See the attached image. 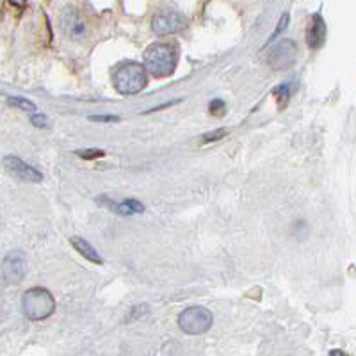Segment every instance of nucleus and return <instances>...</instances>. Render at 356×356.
<instances>
[{"label":"nucleus","mask_w":356,"mask_h":356,"mask_svg":"<svg viewBox=\"0 0 356 356\" xmlns=\"http://www.w3.org/2000/svg\"><path fill=\"white\" fill-rule=\"evenodd\" d=\"M212 314L205 307H189L178 316V326L187 335H203L211 330Z\"/></svg>","instance_id":"nucleus-4"},{"label":"nucleus","mask_w":356,"mask_h":356,"mask_svg":"<svg viewBox=\"0 0 356 356\" xmlns=\"http://www.w3.org/2000/svg\"><path fill=\"white\" fill-rule=\"evenodd\" d=\"M4 168L11 177H15L17 180H20V182L38 184L43 180V177H41V173L36 168H33L31 164L24 162L20 157H17V155H8V157L4 159Z\"/></svg>","instance_id":"nucleus-9"},{"label":"nucleus","mask_w":356,"mask_h":356,"mask_svg":"<svg viewBox=\"0 0 356 356\" xmlns=\"http://www.w3.org/2000/svg\"><path fill=\"white\" fill-rule=\"evenodd\" d=\"M70 243H72L73 248H75V250H77L79 253L84 257V259H88L89 262H95V264L104 262V260H102V257H100V253H98V251L95 250V248L91 246L88 241L82 239V237H72V239H70Z\"/></svg>","instance_id":"nucleus-11"},{"label":"nucleus","mask_w":356,"mask_h":356,"mask_svg":"<svg viewBox=\"0 0 356 356\" xmlns=\"http://www.w3.org/2000/svg\"><path fill=\"white\" fill-rule=\"evenodd\" d=\"M61 29L63 33L68 38H72V40H84L89 34V27L84 15H82L77 8H72V6L63 11Z\"/></svg>","instance_id":"nucleus-7"},{"label":"nucleus","mask_w":356,"mask_h":356,"mask_svg":"<svg viewBox=\"0 0 356 356\" xmlns=\"http://www.w3.org/2000/svg\"><path fill=\"white\" fill-rule=\"evenodd\" d=\"M324 40H326V24L319 15H316L312 18L310 27H308L307 43L310 49H319V47H323Z\"/></svg>","instance_id":"nucleus-10"},{"label":"nucleus","mask_w":356,"mask_h":356,"mask_svg":"<svg viewBox=\"0 0 356 356\" xmlns=\"http://www.w3.org/2000/svg\"><path fill=\"white\" fill-rule=\"evenodd\" d=\"M225 136H227V132H225V130H222V129H219L218 132L205 134V136H203V138H202V143H212V141H218V139L225 138Z\"/></svg>","instance_id":"nucleus-16"},{"label":"nucleus","mask_w":356,"mask_h":356,"mask_svg":"<svg viewBox=\"0 0 356 356\" xmlns=\"http://www.w3.org/2000/svg\"><path fill=\"white\" fill-rule=\"evenodd\" d=\"M276 98H278L280 104H285V102L289 100V86L284 84V86H280L278 89L275 91Z\"/></svg>","instance_id":"nucleus-17"},{"label":"nucleus","mask_w":356,"mask_h":356,"mask_svg":"<svg viewBox=\"0 0 356 356\" xmlns=\"http://www.w3.org/2000/svg\"><path fill=\"white\" fill-rule=\"evenodd\" d=\"M77 155H79V157L86 159V161H93V159L104 157V155H106V152L97 150V148H91V150H79Z\"/></svg>","instance_id":"nucleus-15"},{"label":"nucleus","mask_w":356,"mask_h":356,"mask_svg":"<svg viewBox=\"0 0 356 356\" xmlns=\"http://www.w3.org/2000/svg\"><path fill=\"white\" fill-rule=\"evenodd\" d=\"M298 59V44L292 40H280L267 54V65L276 72L292 68Z\"/></svg>","instance_id":"nucleus-5"},{"label":"nucleus","mask_w":356,"mask_h":356,"mask_svg":"<svg viewBox=\"0 0 356 356\" xmlns=\"http://www.w3.org/2000/svg\"><path fill=\"white\" fill-rule=\"evenodd\" d=\"M25 273H27V260H25L24 251H9L4 257V262H2V276H4L6 282L13 285L20 284L25 278Z\"/></svg>","instance_id":"nucleus-8"},{"label":"nucleus","mask_w":356,"mask_h":356,"mask_svg":"<svg viewBox=\"0 0 356 356\" xmlns=\"http://www.w3.org/2000/svg\"><path fill=\"white\" fill-rule=\"evenodd\" d=\"M109 207L120 216H132V214H141V212H145L143 203L139 202V200H134V198L123 200V202H120L118 205H113V203H111Z\"/></svg>","instance_id":"nucleus-12"},{"label":"nucleus","mask_w":356,"mask_h":356,"mask_svg":"<svg viewBox=\"0 0 356 356\" xmlns=\"http://www.w3.org/2000/svg\"><path fill=\"white\" fill-rule=\"evenodd\" d=\"M209 111H211L212 116L221 118L222 114H225V111H227V106H225V102L219 100V98H216V100L211 102V107H209Z\"/></svg>","instance_id":"nucleus-14"},{"label":"nucleus","mask_w":356,"mask_h":356,"mask_svg":"<svg viewBox=\"0 0 356 356\" xmlns=\"http://www.w3.org/2000/svg\"><path fill=\"white\" fill-rule=\"evenodd\" d=\"M9 106L17 107V109L22 111H36V106H34L33 102H29L27 98H20V97H9Z\"/></svg>","instance_id":"nucleus-13"},{"label":"nucleus","mask_w":356,"mask_h":356,"mask_svg":"<svg viewBox=\"0 0 356 356\" xmlns=\"http://www.w3.org/2000/svg\"><path fill=\"white\" fill-rule=\"evenodd\" d=\"M145 68L146 72L152 73L154 77H168L175 72L178 65V49L175 43L170 41H159V43L150 44L145 50Z\"/></svg>","instance_id":"nucleus-1"},{"label":"nucleus","mask_w":356,"mask_h":356,"mask_svg":"<svg viewBox=\"0 0 356 356\" xmlns=\"http://www.w3.org/2000/svg\"><path fill=\"white\" fill-rule=\"evenodd\" d=\"M287 25H289V15H284V17H282V20L278 22V27H276V31H275V34L271 36V40H275V38L278 36L282 31H285V27H287Z\"/></svg>","instance_id":"nucleus-20"},{"label":"nucleus","mask_w":356,"mask_h":356,"mask_svg":"<svg viewBox=\"0 0 356 356\" xmlns=\"http://www.w3.org/2000/svg\"><path fill=\"white\" fill-rule=\"evenodd\" d=\"M187 20L182 13L173 11V9H166V11L157 13L152 22V29L159 36H166V34L180 33L182 29H186Z\"/></svg>","instance_id":"nucleus-6"},{"label":"nucleus","mask_w":356,"mask_h":356,"mask_svg":"<svg viewBox=\"0 0 356 356\" xmlns=\"http://www.w3.org/2000/svg\"><path fill=\"white\" fill-rule=\"evenodd\" d=\"M114 88L122 95H136L148 84V72L145 65L136 61H127L120 65L114 72Z\"/></svg>","instance_id":"nucleus-2"},{"label":"nucleus","mask_w":356,"mask_h":356,"mask_svg":"<svg viewBox=\"0 0 356 356\" xmlns=\"http://www.w3.org/2000/svg\"><path fill=\"white\" fill-rule=\"evenodd\" d=\"M31 123H33L34 127L44 129V127H47V118H44L43 114H34V116H31Z\"/></svg>","instance_id":"nucleus-19"},{"label":"nucleus","mask_w":356,"mask_h":356,"mask_svg":"<svg viewBox=\"0 0 356 356\" xmlns=\"http://www.w3.org/2000/svg\"><path fill=\"white\" fill-rule=\"evenodd\" d=\"M91 122H102V123H111V122H118L120 118L118 116H111V114H100V116H89Z\"/></svg>","instance_id":"nucleus-18"},{"label":"nucleus","mask_w":356,"mask_h":356,"mask_svg":"<svg viewBox=\"0 0 356 356\" xmlns=\"http://www.w3.org/2000/svg\"><path fill=\"white\" fill-rule=\"evenodd\" d=\"M22 308L27 319L31 321H43L49 319L56 312V300L52 292L44 287H34L25 291L22 298Z\"/></svg>","instance_id":"nucleus-3"}]
</instances>
